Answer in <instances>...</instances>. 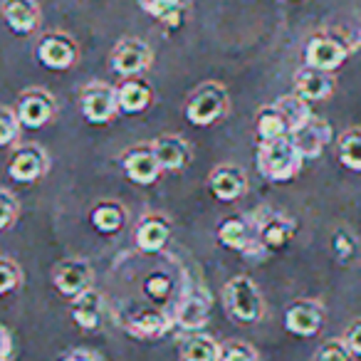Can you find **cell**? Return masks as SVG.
Here are the masks:
<instances>
[{
    "label": "cell",
    "mask_w": 361,
    "mask_h": 361,
    "mask_svg": "<svg viewBox=\"0 0 361 361\" xmlns=\"http://www.w3.org/2000/svg\"><path fill=\"white\" fill-rule=\"evenodd\" d=\"M257 171L272 183H287V180L297 178L305 164V156L300 154L297 144L292 136H280V139L260 141L255 151Z\"/></svg>",
    "instance_id": "1"
},
{
    "label": "cell",
    "mask_w": 361,
    "mask_h": 361,
    "mask_svg": "<svg viewBox=\"0 0 361 361\" xmlns=\"http://www.w3.org/2000/svg\"><path fill=\"white\" fill-rule=\"evenodd\" d=\"M228 92L223 85L218 82H203L196 90L191 92V97L186 99V106H183V114H186V121L193 126H213L228 114Z\"/></svg>",
    "instance_id": "2"
},
{
    "label": "cell",
    "mask_w": 361,
    "mask_h": 361,
    "mask_svg": "<svg viewBox=\"0 0 361 361\" xmlns=\"http://www.w3.org/2000/svg\"><path fill=\"white\" fill-rule=\"evenodd\" d=\"M223 307H226L228 317L233 322H240V324H252L265 312L260 290L247 275H238L228 280V285L223 287Z\"/></svg>",
    "instance_id": "3"
},
{
    "label": "cell",
    "mask_w": 361,
    "mask_h": 361,
    "mask_svg": "<svg viewBox=\"0 0 361 361\" xmlns=\"http://www.w3.org/2000/svg\"><path fill=\"white\" fill-rule=\"evenodd\" d=\"M354 42H349L346 37H341L339 32L322 30L317 35L310 37L305 47V65L317 67V70L334 72L346 62V57L354 50Z\"/></svg>",
    "instance_id": "4"
},
{
    "label": "cell",
    "mask_w": 361,
    "mask_h": 361,
    "mask_svg": "<svg viewBox=\"0 0 361 361\" xmlns=\"http://www.w3.org/2000/svg\"><path fill=\"white\" fill-rule=\"evenodd\" d=\"M80 109L90 124H109L121 111L119 87H111L106 82H90L80 94Z\"/></svg>",
    "instance_id": "5"
},
{
    "label": "cell",
    "mask_w": 361,
    "mask_h": 361,
    "mask_svg": "<svg viewBox=\"0 0 361 361\" xmlns=\"http://www.w3.org/2000/svg\"><path fill=\"white\" fill-rule=\"evenodd\" d=\"M208 312H211V295L206 292V287L186 285L176 300L173 322L186 331H201V326H206L208 322Z\"/></svg>",
    "instance_id": "6"
},
{
    "label": "cell",
    "mask_w": 361,
    "mask_h": 361,
    "mask_svg": "<svg viewBox=\"0 0 361 361\" xmlns=\"http://www.w3.org/2000/svg\"><path fill=\"white\" fill-rule=\"evenodd\" d=\"M154 52L139 37H124L114 45L109 55V67L119 77H141L151 67Z\"/></svg>",
    "instance_id": "7"
},
{
    "label": "cell",
    "mask_w": 361,
    "mask_h": 361,
    "mask_svg": "<svg viewBox=\"0 0 361 361\" xmlns=\"http://www.w3.org/2000/svg\"><path fill=\"white\" fill-rule=\"evenodd\" d=\"M121 169H124L126 178L136 186H154L161 176V164L154 154V146L141 144L131 146L121 154Z\"/></svg>",
    "instance_id": "8"
},
{
    "label": "cell",
    "mask_w": 361,
    "mask_h": 361,
    "mask_svg": "<svg viewBox=\"0 0 361 361\" xmlns=\"http://www.w3.org/2000/svg\"><path fill=\"white\" fill-rule=\"evenodd\" d=\"M77 42L72 40L67 32H47V35L40 37L37 42V60L47 67V70L55 72H65L70 70L77 62Z\"/></svg>",
    "instance_id": "9"
},
{
    "label": "cell",
    "mask_w": 361,
    "mask_h": 361,
    "mask_svg": "<svg viewBox=\"0 0 361 361\" xmlns=\"http://www.w3.org/2000/svg\"><path fill=\"white\" fill-rule=\"evenodd\" d=\"M55 109H57L55 97L47 90H42V87H30V90H25L18 97V104H16L18 116H20L23 126H27V129H40V126H45L47 121L55 116Z\"/></svg>",
    "instance_id": "10"
},
{
    "label": "cell",
    "mask_w": 361,
    "mask_h": 361,
    "mask_svg": "<svg viewBox=\"0 0 361 361\" xmlns=\"http://www.w3.org/2000/svg\"><path fill=\"white\" fill-rule=\"evenodd\" d=\"M52 285L67 300H75L85 290L92 287V267L82 257H70V260H62L52 270Z\"/></svg>",
    "instance_id": "11"
},
{
    "label": "cell",
    "mask_w": 361,
    "mask_h": 361,
    "mask_svg": "<svg viewBox=\"0 0 361 361\" xmlns=\"http://www.w3.org/2000/svg\"><path fill=\"white\" fill-rule=\"evenodd\" d=\"M47 166H50V159L45 151L37 144H25L13 151L11 161H8V176L16 183H35L47 173Z\"/></svg>",
    "instance_id": "12"
},
{
    "label": "cell",
    "mask_w": 361,
    "mask_h": 361,
    "mask_svg": "<svg viewBox=\"0 0 361 361\" xmlns=\"http://www.w3.org/2000/svg\"><path fill=\"white\" fill-rule=\"evenodd\" d=\"M208 191L216 201L233 203L247 193V176L240 166L221 164L208 176Z\"/></svg>",
    "instance_id": "13"
},
{
    "label": "cell",
    "mask_w": 361,
    "mask_h": 361,
    "mask_svg": "<svg viewBox=\"0 0 361 361\" xmlns=\"http://www.w3.org/2000/svg\"><path fill=\"white\" fill-rule=\"evenodd\" d=\"M324 324V310L314 300H297L285 312V329L302 339H310Z\"/></svg>",
    "instance_id": "14"
},
{
    "label": "cell",
    "mask_w": 361,
    "mask_h": 361,
    "mask_svg": "<svg viewBox=\"0 0 361 361\" xmlns=\"http://www.w3.org/2000/svg\"><path fill=\"white\" fill-rule=\"evenodd\" d=\"M134 240H136V245H139V250L146 252V255L161 252L171 240L169 218L161 216V213H146V216L139 221V226H136Z\"/></svg>",
    "instance_id": "15"
},
{
    "label": "cell",
    "mask_w": 361,
    "mask_h": 361,
    "mask_svg": "<svg viewBox=\"0 0 361 361\" xmlns=\"http://www.w3.org/2000/svg\"><path fill=\"white\" fill-rule=\"evenodd\" d=\"M290 136L297 144V149H300V154L305 156V161H314V159H319L326 146H329L331 126H329V121L322 119V116H312L300 131H295V134H290Z\"/></svg>",
    "instance_id": "16"
},
{
    "label": "cell",
    "mask_w": 361,
    "mask_h": 361,
    "mask_svg": "<svg viewBox=\"0 0 361 361\" xmlns=\"http://www.w3.org/2000/svg\"><path fill=\"white\" fill-rule=\"evenodd\" d=\"M218 240H221L228 250L245 252V255H255V250H262V245L257 243L255 228L240 216H231L221 223V228H218Z\"/></svg>",
    "instance_id": "17"
},
{
    "label": "cell",
    "mask_w": 361,
    "mask_h": 361,
    "mask_svg": "<svg viewBox=\"0 0 361 361\" xmlns=\"http://www.w3.org/2000/svg\"><path fill=\"white\" fill-rule=\"evenodd\" d=\"M295 231V221L282 216V213H267L255 226V235L257 243L262 245V250H280V247H285L292 240Z\"/></svg>",
    "instance_id": "18"
},
{
    "label": "cell",
    "mask_w": 361,
    "mask_h": 361,
    "mask_svg": "<svg viewBox=\"0 0 361 361\" xmlns=\"http://www.w3.org/2000/svg\"><path fill=\"white\" fill-rule=\"evenodd\" d=\"M3 18L18 35H30L40 25V3L37 0H3Z\"/></svg>",
    "instance_id": "19"
},
{
    "label": "cell",
    "mask_w": 361,
    "mask_h": 361,
    "mask_svg": "<svg viewBox=\"0 0 361 361\" xmlns=\"http://www.w3.org/2000/svg\"><path fill=\"white\" fill-rule=\"evenodd\" d=\"M151 146H154V154L164 171H183L191 164V146L180 136L164 134L151 141Z\"/></svg>",
    "instance_id": "20"
},
{
    "label": "cell",
    "mask_w": 361,
    "mask_h": 361,
    "mask_svg": "<svg viewBox=\"0 0 361 361\" xmlns=\"http://www.w3.org/2000/svg\"><path fill=\"white\" fill-rule=\"evenodd\" d=\"M295 92L305 97L307 102H322L334 92V77H331V72L305 65L295 75Z\"/></svg>",
    "instance_id": "21"
},
{
    "label": "cell",
    "mask_w": 361,
    "mask_h": 361,
    "mask_svg": "<svg viewBox=\"0 0 361 361\" xmlns=\"http://www.w3.org/2000/svg\"><path fill=\"white\" fill-rule=\"evenodd\" d=\"M154 102V90L144 77H124L119 85V106L124 114H141Z\"/></svg>",
    "instance_id": "22"
},
{
    "label": "cell",
    "mask_w": 361,
    "mask_h": 361,
    "mask_svg": "<svg viewBox=\"0 0 361 361\" xmlns=\"http://www.w3.org/2000/svg\"><path fill=\"white\" fill-rule=\"evenodd\" d=\"M191 0H139V8L151 16L154 20H159L169 30H178L186 20V11Z\"/></svg>",
    "instance_id": "23"
},
{
    "label": "cell",
    "mask_w": 361,
    "mask_h": 361,
    "mask_svg": "<svg viewBox=\"0 0 361 361\" xmlns=\"http://www.w3.org/2000/svg\"><path fill=\"white\" fill-rule=\"evenodd\" d=\"M102 307H104L102 295L94 290V287H90V290H85L80 297L72 300V310H70L72 319H75L77 326L92 331V329H97L102 322Z\"/></svg>",
    "instance_id": "24"
},
{
    "label": "cell",
    "mask_w": 361,
    "mask_h": 361,
    "mask_svg": "<svg viewBox=\"0 0 361 361\" xmlns=\"http://www.w3.org/2000/svg\"><path fill=\"white\" fill-rule=\"evenodd\" d=\"M223 344L203 331H191L180 341V361H221Z\"/></svg>",
    "instance_id": "25"
},
{
    "label": "cell",
    "mask_w": 361,
    "mask_h": 361,
    "mask_svg": "<svg viewBox=\"0 0 361 361\" xmlns=\"http://www.w3.org/2000/svg\"><path fill=\"white\" fill-rule=\"evenodd\" d=\"M90 221H92V226H94V231L102 233V235H116V233L124 231V226H126V211L121 203L102 201L92 208Z\"/></svg>",
    "instance_id": "26"
},
{
    "label": "cell",
    "mask_w": 361,
    "mask_h": 361,
    "mask_svg": "<svg viewBox=\"0 0 361 361\" xmlns=\"http://www.w3.org/2000/svg\"><path fill=\"white\" fill-rule=\"evenodd\" d=\"M272 104L277 106V109L282 111V116H285L287 126H290V134H295V131H300L302 126L307 124V121L312 119V109H310V102L305 99V97H300L295 92V94H285L280 97L277 102H272Z\"/></svg>",
    "instance_id": "27"
},
{
    "label": "cell",
    "mask_w": 361,
    "mask_h": 361,
    "mask_svg": "<svg viewBox=\"0 0 361 361\" xmlns=\"http://www.w3.org/2000/svg\"><path fill=\"white\" fill-rule=\"evenodd\" d=\"M255 131L260 141H270V139H280V136L290 134V126H287L282 111L275 104H265L260 106L255 116Z\"/></svg>",
    "instance_id": "28"
},
{
    "label": "cell",
    "mask_w": 361,
    "mask_h": 361,
    "mask_svg": "<svg viewBox=\"0 0 361 361\" xmlns=\"http://www.w3.org/2000/svg\"><path fill=\"white\" fill-rule=\"evenodd\" d=\"M171 326H176L173 314H164L159 310H144L131 319V331L136 336H164Z\"/></svg>",
    "instance_id": "29"
},
{
    "label": "cell",
    "mask_w": 361,
    "mask_h": 361,
    "mask_svg": "<svg viewBox=\"0 0 361 361\" xmlns=\"http://www.w3.org/2000/svg\"><path fill=\"white\" fill-rule=\"evenodd\" d=\"M336 156H339V164L344 169L361 173V126L346 129L336 139Z\"/></svg>",
    "instance_id": "30"
},
{
    "label": "cell",
    "mask_w": 361,
    "mask_h": 361,
    "mask_svg": "<svg viewBox=\"0 0 361 361\" xmlns=\"http://www.w3.org/2000/svg\"><path fill=\"white\" fill-rule=\"evenodd\" d=\"M20 129L23 121L16 106H3V111H0V146H11L20 136Z\"/></svg>",
    "instance_id": "31"
},
{
    "label": "cell",
    "mask_w": 361,
    "mask_h": 361,
    "mask_svg": "<svg viewBox=\"0 0 361 361\" xmlns=\"http://www.w3.org/2000/svg\"><path fill=\"white\" fill-rule=\"evenodd\" d=\"M356 250H359V245H356V238L351 235L346 228H339V231L331 233V252H334V257L339 262H351V257L356 255Z\"/></svg>",
    "instance_id": "32"
},
{
    "label": "cell",
    "mask_w": 361,
    "mask_h": 361,
    "mask_svg": "<svg viewBox=\"0 0 361 361\" xmlns=\"http://www.w3.org/2000/svg\"><path fill=\"white\" fill-rule=\"evenodd\" d=\"M144 292L149 300L166 302L171 297V292H173V280L169 275H164V272H154V275H149L144 280Z\"/></svg>",
    "instance_id": "33"
},
{
    "label": "cell",
    "mask_w": 361,
    "mask_h": 361,
    "mask_svg": "<svg viewBox=\"0 0 361 361\" xmlns=\"http://www.w3.org/2000/svg\"><path fill=\"white\" fill-rule=\"evenodd\" d=\"M0 275H3V285H0V295H11L16 287L23 282V270L13 257L3 255L0 257Z\"/></svg>",
    "instance_id": "34"
},
{
    "label": "cell",
    "mask_w": 361,
    "mask_h": 361,
    "mask_svg": "<svg viewBox=\"0 0 361 361\" xmlns=\"http://www.w3.org/2000/svg\"><path fill=\"white\" fill-rule=\"evenodd\" d=\"M351 359H354V354L344 344V339H326L314 354V361H351Z\"/></svg>",
    "instance_id": "35"
},
{
    "label": "cell",
    "mask_w": 361,
    "mask_h": 361,
    "mask_svg": "<svg viewBox=\"0 0 361 361\" xmlns=\"http://www.w3.org/2000/svg\"><path fill=\"white\" fill-rule=\"evenodd\" d=\"M18 218H20V203H18V198L8 188H3L0 191V228L11 231Z\"/></svg>",
    "instance_id": "36"
},
{
    "label": "cell",
    "mask_w": 361,
    "mask_h": 361,
    "mask_svg": "<svg viewBox=\"0 0 361 361\" xmlns=\"http://www.w3.org/2000/svg\"><path fill=\"white\" fill-rule=\"evenodd\" d=\"M221 361H260L255 346L247 344V341H228L223 344Z\"/></svg>",
    "instance_id": "37"
},
{
    "label": "cell",
    "mask_w": 361,
    "mask_h": 361,
    "mask_svg": "<svg viewBox=\"0 0 361 361\" xmlns=\"http://www.w3.org/2000/svg\"><path fill=\"white\" fill-rule=\"evenodd\" d=\"M341 339H344V344L349 346L351 354L361 356V317H359V319L351 322L349 329L344 331V336H341Z\"/></svg>",
    "instance_id": "38"
},
{
    "label": "cell",
    "mask_w": 361,
    "mask_h": 361,
    "mask_svg": "<svg viewBox=\"0 0 361 361\" xmlns=\"http://www.w3.org/2000/svg\"><path fill=\"white\" fill-rule=\"evenodd\" d=\"M13 354H16V344H13L11 326H0V361H13Z\"/></svg>",
    "instance_id": "39"
},
{
    "label": "cell",
    "mask_w": 361,
    "mask_h": 361,
    "mask_svg": "<svg viewBox=\"0 0 361 361\" xmlns=\"http://www.w3.org/2000/svg\"><path fill=\"white\" fill-rule=\"evenodd\" d=\"M57 361H104V359L92 349H72V351H65Z\"/></svg>",
    "instance_id": "40"
}]
</instances>
